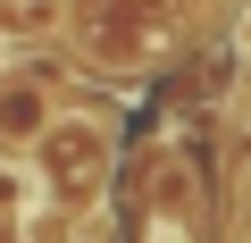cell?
Segmentation results:
<instances>
[{
	"label": "cell",
	"mask_w": 251,
	"mask_h": 243,
	"mask_svg": "<svg viewBox=\"0 0 251 243\" xmlns=\"http://www.w3.org/2000/svg\"><path fill=\"white\" fill-rule=\"evenodd\" d=\"M109 160H117V117L100 109H59L34 135V176H42V201L59 210H92L109 185Z\"/></svg>",
	"instance_id": "1"
},
{
	"label": "cell",
	"mask_w": 251,
	"mask_h": 243,
	"mask_svg": "<svg viewBox=\"0 0 251 243\" xmlns=\"http://www.w3.org/2000/svg\"><path fill=\"white\" fill-rule=\"evenodd\" d=\"M50 117H59V101L34 67H0V151H34V135Z\"/></svg>",
	"instance_id": "2"
},
{
	"label": "cell",
	"mask_w": 251,
	"mask_h": 243,
	"mask_svg": "<svg viewBox=\"0 0 251 243\" xmlns=\"http://www.w3.org/2000/svg\"><path fill=\"white\" fill-rule=\"evenodd\" d=\"M34 210H42L34 160H9V151H0V226H17V218H34Z\"/></svg>",
	"instance_id": "3"
}]
</instances>
